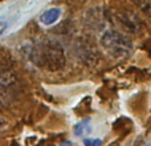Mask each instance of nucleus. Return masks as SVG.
<instances>
[{
	"label": "nucleus",
	"mask_w": 151,
	"mask_h": 146,
	"mask_svg": "<svg viewBox=\"0 0 151 146\" xmlns=\"http://www.w3.org/2000/svg\"><path fill=\"white\" fill-rule=\"evenodd\" d=\"M101 45L114 59L129 57L134 49L131 40L122 32H118L115 29H106L101 35Z\"/></svg>",
	"instance_id": "nucleus-2"
},
{
	"label": "nucleus",
	"mask_w": 151,
	"mask_h": 146,
	"mask_svg": "<svg viewBox=\"0 0 151 146\" xmlns=\"http://www.w3.org/2000/svg\"><path fill=\"white\" fill-rule=\"evenodd\" d=\"M90 118H85V120L80 121L77 125L74 126V134L76 136H83L86 133H90L91 128H90Z\"/></svg>",
	"instance_id": "nucleus-6"
},
{
	"label": "nucleus",
	"mask_w": 151,
	"mask_h": 146,
	"mask_svg": "<svg viewBox=\"0 0 151 146\" xmlns=\"http://www.w3.org/2000/svg\"><path fill=\"white\" fill-rule=\"evenodd\" d=\"M119 23L125 27V29L133 32V33H138L142 29V21L135 13L125 11V12L119 13V17H118Z\"/></svg>",
	"instance_id": "nucleus-3"
},
{
	"label": "nucleus",
	"mask_w": 151,
	"mask_h": 146,
	"mask_svg": "<svg viewBox=\"0 0 151 146\" xmlns=\"http://www.w3.org/2000/svg\"><path fill=\"white\" fill-rule=\"evenodd\" d=\"M13 66V57L9 51L5 48H0V73L12 71Z\"/></svg>",
	"instance_id": "nucleus-5"
},
{
	"label": "nucleus",
	"mask_w": 151,
	"mask_h": 146,
	"mask_svg": "<svg viewBox=\"0 0 151 146\" xmlns=\"http://www.w3.org/2000/svg\"><path fill=\"white\" fill-rule=\"evenodd\" d=\"M7 27H8L7 21H3V20H0V36H1V35L5 32V29H7Z\"/></svg>",
	"instance_id": "nucleus-9"
},
{
	"label": "nucleus",
	"mask_w": 151,
	"mask_h": 146,
	"mask_svg": "<svg viewBox=\"0 0 151 146\" xmlns=\"http://www.w3.org/2000/svg\"><path fill=\"white\" fill-rule=\"evenodd\" d=\"M83 144L85 145H94V146H98L102 144L101 139H93V138H86L83 139Z\"/></svg>",
	"instance_id": "nucleus-8"
},
{
	"label": "nucleus",
	"mask_w": 151,
	"mask_h": 146,
	"mask_svg": "<svg viewBox=\"0 0 151 146\" xmlns=\"http://www.w3.org/2000/svg\"><path fill=\"white\" fill-rule=\"evenodd\" d=\"M147 16H151V1L150 0H133Z\"/></svg>",
	"instance_id": "nucleus-7"
},
{
	"label": "nucleus",
	"mask_w": 151,
	"mask_h": 146,
	"mask_svg": "<svg viewBox=\"0 0 151 146\" xmlns=\"http://www.w3.org/2000/svg\"><path fill=\"white\" fill-rule=\"evenodd\" d=\"M1 128H3V121L0 120V132H1Z\"/></svg>",
	"instance_id": "nucleus-10"
},
{
	"label": "nucleus",
	"mask_w": 151,
	"mask_h": 146,
	"mask_svg": "<svg viewBox=\"0 0 151 146\" xmlns=\"http://www.w3.org/2000/svg\"><path fill=\"white\" fill-rule=\"evenodd\" d=\"M29 61L49 72H57L65 66V51L56 40H42L29 45L27 49Z\"/></svg>",
	"instance_id": "nucleus-1"
},
{
	"label": "nucleus",
	"mask_w": 151,
	"mask_h": 146,
	"mask_svg": "<svg viewBox=\"0 0 151 146\" xmlns=\"http://www.w3.org/2000/svg\"><path fill=\"white\" fill-rule=\"evenodd\" d=\"M60 16H61V8H58V7L49 8V9H47L45 12L41 13L40 21H41L44 25H52V24L57 23Z\"/></svg>",
	"instance_id": "nucleus-4"
}]
</instances>
